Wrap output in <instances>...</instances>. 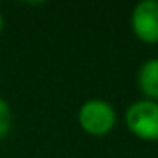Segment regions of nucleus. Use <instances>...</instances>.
<instances>
[{"label":"nucleus","mask_w":158,"mask_h":158,"mask_svg":"<svg viewBox=\"0 0 158 158\" xmlns=\"http://www.w3.org/2000/svg\"><path fill=\"white\" fill-rule=\"evenodd\" d=\"M12 124V109L7 100L0 97V141L5 139Z\"/></svg>","instance_id":"obj_5"},{"label":"nucleus","mask_w":158,"mask_h":158,"mask_svg":"<svg viewBox=\"0 0 158 158\" xmlns=\"http://www.w3.org/2000/svg\"><path fill=\"white\" fill-rule=\"evenodd\" d=\"M126 126L134 136L144 141H158V102L138 100L126 110Z\"/></svg>","instance_id":"obj_1"},{"label":"nucleus","mask_w":158,"mask_h":158,"mask_svg":"<svg viewBox=\"0 0 158 158\" xmlns=\"http://www.w3.org/2000/svg\"><path fill=\"white\" fill-rule=\"evenodd\" d=\"M138 87L148 97V100L158 102V58H151L139 66Z\"/></svg>","instance_id":"obj_4"},{"label":"nucleus","mask_w":158,"mask_h":158,"mask_svg":"<svg viewBox=\"0 0 158 158\" xmlns=\"http://www.w3.org/2000/svg\"><path fill=\"white\" fill-rule=\"evenodd\" d=\"M2 29H4V15L0 12V32H2Z\"/></svg>","instance_id":"obj_6"},{"label":"nucleus","mask_w":158,"mask_h":158,"mask_svg":"<svg viewBox=\"0 0 158 158\" xmlns=\"http://www.w3.org/2000/svg\"><path fill=\"white\" fill-rule=\"evenodd\" d=\"M78 124L90 136H104L116 124V110L106 100H87L78 109Z\"/></svg>","instance_id":"obj_2"},{"label":"nucleus","mask_w":158,"mask_h":158,"mask_svg":"<svg viewBox=\"0 0 158 158\" xmlns=\"http://www.w3.org/2000/svg\"><path fill=\"white\" fill-rule=\"evenodd\" d=\"M131 29L146 44L158 43V0H143L133 9Z\"/></svg>","instance_id":"obj_3"}]
</instances>
